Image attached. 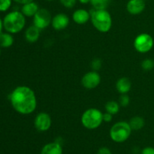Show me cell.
<instances>
[{
	"mask_svg": "<svg viewBox=\"0 0 154 154\" xmlns=\"http://www.w3.org/2000/svg\"><path fill=\"white\" fill-rule=\"evenodd\" d=\"M102 60L99 58L94 59L91 63L92 69H93V71H96V72L99 71V69L102 68Z\"/></svg>",
	"mask_w": 154,
	"mask_h": 154,
	"instance_id": "24",
	"label": "cell"
},
{
	"mask_svg": "<svg viewBox=\"0 0 154 154\" xmlns=\"http://www.w3.org/2000/svg\"><path fill=\"white\" fill-rule=\"evenodd\" d=\"M134 48L140 54H146L151 51L153 48L154 40L148 33L139 34L134 40Z\"/></svg>",
	"mask_w": 154,
	"mask_h": 154,
	"instance_id": "6",
	"label": "cell"
},
{
	"mask_svg": "<svg viewBox=\"0 0 154 154\" xmlns=\"http://www.w3.org/2000/svg\"><path fill=\"white\" fill-rule=\"evenodd\" d=\"M81 123L86 129L93 130L102 125L103 122V114L99 109L89 108L81 116Z\"/></svg>",
	"mask_w": 154,
	"mask_h": 154,
	"instance_id": "4",
	"label": "cell"
},
{
	"mask_svg": "<svg viewBox=\"0 0 154 154\" xmlns=\"http://www.w3.org/2000/svg\"><path fill=\"white\" fill-rule=\"evenodd\" d=\"M51 124H52L51 117L48 113L40 112L35 117L34 126L38 132H47L50 129Z\"/></svg>",
	"mask_w": 154,
	"mask_h": 154,
	"instance_id": "9",
	"label": "cell"
},
{
	"mask_svg": "<svg viewBox=\"0 0 154 154\" xmlns=\"http://www.w3.org/2000/svg\"><path fill=\"white\" fill-rule=\"evenodd\" d=\"M130 102V99L127 94H121L119 98V104L122 107H127Z\"/></svg>",
	"mask_w": 154,
	"mask_h": 154,
	"instance_id": "23",
	"label": "cell"
},
{
	"mask_svg": "<svg viewBox=\"0 0 154 154\" xmlns=\"http://www.w3.org/2000/svg\"><path fill=\"white\" fill-rule=\"evenodd\" d=\"M78 0H60V3L66 8H72L76 5Z\"/></svg>",
	"mask_w": 154,
	"mask_h": 154,
	"instance_id": "25",
	"label": "cell"
},
{
	"mask_svg": "<svg viewBox=\"0 0 154 154\" xmlns=\"http://www.w3.org/2000/svg\"><path fill=\"white\" fill-rule=\"evenodd\" d=\"M132 131L129 123L125 121L117 122L110 129V138L116 143H123L129 139Z\"/></svg>",
	"mask_w": 154,
	"mask_h": 154,
	"instance_id": "5",
	"label": "cell"
},
{
	"mask_svg": "<svg viewBox=\"0 0 154 154\" xmlns=\"http://www.w3.org/2000/svg\"><path fill=\"white\" fill-rule=\"evenodd\" d=\"M52 17L49 11L46 8H39L33 17V25L40 30H43L51 24Z\"/></svg>",
	"mask_w": 154,
	"mask_h": 154,
	"instance_id": "7",
	"label": "cell"
},
{
	"mask_svg": "<svg viewBox=\"0 0 154 154\" xmlns=\"http://www.w3.org/2000/svg\"><path fill=\"white\" fill-rule=\"evenodd\" d=\"M41 154H63L62 144L57 141L48 143L42 147Z\"/></svg>",
	"mask_w": 154,
	"mask_h": 154,
	"instance_id": "13",
	"label": "cell"
},
{
	"mask_svg": "<svg viewBox=\"0 0 154 154\" xmlns=\"http://www.w3.org/2000/svg\"><path fill=\"white\" fill-rule=\"evenodd\" d=\"M113 119V114H110L108 112H105V114H103V121L107 122V123H109Z\"/></svg>",
	"mask_w": 154,
	"mask_h": 154,
	"instance_id": "27",
	"label": "cell"
},
{
	"mask_svg": "<svg viewBox=\"0 0 154 154\" xmlns=\"http://www.w3.org/2000/svg\"><path fill=\"white\" fill-rule=\"evenodd\" d=\"M101 83V76L96 71L86 73L81 79V84L87 90H93Z\"/></svg>",
	"mask_w": 154,
	"mask_h": 154,
	"instance_id": "8",
	"label": "cell"
},
{
	"mask_svg": "<svg viewBox=\"0 0 154 154\" xmlns=\"http://www.w3.org/2000/svg\"><path fill=\"white\" fill-rule=\"evenodd\" d=\"M13 0H0V12H5L11 7Z\"/></svg>",
	"mask_w": 154,
	"mask_h": 154,
	"instance_id": "22",
	"label": "cell"
},
{
	"mask_svg": "<svg viewBox=\"0 0 154 154\" xmlns=\"http://www.w3.org/2000/svg\"><path fill=\"white\" fill-rule=\"evenodd\" d=\"M117 92L120 94H127L132 89V82L126 77L120 78L116 84Z\"/></svg>",
	"mask_w": 154,
	"mask_h": 154,
	"instance_id": "14",
	"label": "cell"
},
{
	"mask_svg": "<svg viewBox=\"0 0 154 154\" xmlns=\"http://www.w3.org/2000/svg\"><path fill=\"white\" fill-rule=\"evenodd\" d=\"M129 124L132 130L138 131L144 127V125H145V121L142 117L135 116V117L131 118V120L129 122Z\"/></svg>",
	"mask_w": 154,
	"mask_h": 154,
	"instance_id": "18",
	"label": "cell"
},
{
	"mask_svg": "<svg viewBox=\"0 0 154 154\" xmlns=\"http://www.w3.org/2000/svg\"><path fill=\"white\" fill-rule=\"evenodd\" d=\"M69 18L66 14L60 13L56 14L52 18L51 25L53 28L57 31H61L68 27L69 24Z\"/></svg>",
	"mask_w": 154,
	"mask_h": 154,
	"instance_id": "10",
	"label": "cell"
},
{
	"mask_svg": "<svg viewBox=\"0 0 154 154\" xmlns=\"http://www.w3.org/2000/svg\"><path fill=\"white\" fill-rule=\"evenodd\" d=\"M78 1L80 3H81V4L86 5V4H88V3H90L91 0H78Z\"/></svg>",
	"mask_w": 154,
	"mask_h": 154,
	"instance_id": "31",
	"label": "cell"
},
{
	"mask_svg": "<svg viewBox=\"0 0 154 154\" xmlns=\"http://www.w3.org/2000/svg\"><path fill=\"white\" fill-rule=\"evenodd\" d=\"M110 2L111 0H91L90 3L93 6V9L104 10V9H107V8L109 5Z\"/></svg>",
	"mask_w": 154,
	"mask_h": 154,
	"instance_id": "20",
	"label": "cell"
},
{
	"mask_svg": "<svg viewBox=\"0 0 154 154\" xmlns=\"http://www.w3.org/2000/svg\"><path fill=\"white\" fill-rule=\"evenodd\" d=\"M13 1H14L15 2L17 3V4L19 5H24V4H26V3H29V2H31L34 1V0H13Z\"/></svg>",
	"mask_w": 154,
	"mask_h": 154,
	"instance_id": "29",
	"label": "cell"
},
{
	"mask_svg": "<svg viewBox=\"0 0 154 154\" xmlns=\"http://www.w3.org/2000/svg\"><path fill=\"white\" fill-rule=\"evenodd\" d=\"M26 25V17L17 10L9 12L3 18V26L6 32L16 34L23 29Z\"/></svg>",
	"mask_w": 154,
	"mask_h": 154,
	"instance_id": "2",
	"label": "cell"
},
{
	"mask_svg": "<svg viewBox=\"0 0 154 154\" xmlns=\"http://www.w3.org/2000/svg\"><path fill=\"white\" fill-rule=\"evenodd\" d=\"M96 154H112L111 150L108 147H102L98 150L97 153Z\"/></svg>",
	"mask_w": 154,
	"mask_h": 154,
	"instance_id": "26",
	"label": "cell"
},
{
	"mask_svg": "<svg viewBox=\"0 0 154 154\" xmlns=\"http://www.w3.org/2000/svg\"><path fill=\"white\" fill-rule=\"evenodd\" d=\"M46 1H48V2H52V1H54V0H46Z\"/></svg>",
	"mask_w": 154,
	"mask_h": 154,
	"instance_id": "32",
	"label": "cell"
},
{
	"mask_svg": "<svg viewBox=\"0 0 154 154\" xmlns=\"http://www.w3.org/2000/svg\"><path fill=\"white\" fill-rule=\"evenodd\" d=\"M141 68L144 71H151L154 68V61L151 59H145L141 62Z\"/></svg>",
	"mask_w": 154,
	"mask_h": 154,
	"instance_id": "21",
	"label": "cell"
},
{
	"mask_svg": "<svg viewBox=\"0 0 154 154\" xmlns=\"http://www.w3.org/2000/svg\"><path fill=\"white\" fill-rule=\"evenodd\" d=\"M146 7L144 0H129L126 5V10L130 14H140Z\"/></svg>",
	"mask_w": 154,
	"mask_h": 154,
	"instance_id": "11",
	"label": "cell"
},
{
	"mask_svg": "<svg viewBox=\"0 0 154 154\" xmlns=\"http://www.w3.org/2000/svg\"><path fill=\"white\" fill-rule=\"evenodd\" d=\"M11 106L22 115L34 112L37 107V99L35 92L27 86H18L9 94Z\"/></svg>",
	"mask_w": 154,
	"mask_h": 154,
	"instance_id": "1",
	"label": "cell"
},
{
	"mask_svg": "<svg viewBox=\"0 0 154 154\" xmlns=\"http://www.w3.org/2000/svg\"><path fill=\"white\" fill-rule=\"evenodd\" d=\"M4 29V26H3V20L0 17V33L2 32V30Z\"/></svg>",
	"mask_w": 154,
	"mask_h": 154,
	"instance_id": "30",
	"label": "cell"
},
{
	"mask_svg": "<svg viewBox=\"0 0 154 154\" xmlns=\"http://www.w3.org/2000/svg\"><path fill=\"white\" fill-rule=\"evenodd\" d=\"M141 154H154V148L152 147H146L141 150Z\"/></svg>",
	"mask_w": 154,
	"mask_h": 154,
	"instance_id": "28",
	"label": "cell"
},
{
	"mask_svg": "<svg viewBox=\"0 0 154 154\" xmlns=\"http://www.w3.org/2000/svg\"><path fill=\"white\" fill-rule=\"evenodd\" d=\"M90 19V12L85 9L80 8L75 11L72 14V20L78 25H84L87 23Z\"/></svg>",
	"mask_w": 154,
	"mask_h": 154,
	"instance_id": "12",
	"label": "cell"
},
{
	"mask_svg": "<svg viewBox=\"0 0 154 154\" xmlns=\"http://www.w3.org/2000/svg\"><path fill=\"white\" fill-rule=\"evenodd\" d=\"M39 10V7L36 2L34 1L31 2L26 3V4L23 5L21 7L20 11L22 12L23 14L27 17H33Z\"/></svg>",
	"mask_w": 154,
	"mask_h": 154,
	"instance_id": "16",
	"label": "cell"
},
{
	"mask_svg": "<svg viewBox=\"0 0 154 154\" xmlns=\"http://www.w3.org/2000/svg\"><path fill=\"white\" fill-rule=\"evenodd\" d=\"M40 31L38 27L32 25L26 29L25 32V38L29 43H35L40 37Z\"/></svg>",
	"mask_w": 154,
	"mask_h": 154,
	"instance_id": "15",
	"label": "cell"
},
{
	"mask_svg": "<svg viewBox=\"0 0 154 154\" xmlns=\"http://www.w3.org/2000/svg\"><path fill=\"white\" fill-rule=\"evenodd\" d=\"M14 42V38L11 33L2 32L0 33V48H8L13 45Z\"/></svg>",
	"mask_w": 154,
	"mask_h": 154,
	"instance_id": "17",
	"label": "cell"
},
{
	"mask_svg": "<svg viewBox=\"0 0 154 154\" xmlns=\"http://www.w3.org/2000/svg\"><path fill=\"white\" fill-rule=\"evenodd\" d=\"M90 20L95 29L100 32H108L112 26V17L107 9H93L90 12Z\"/></svg>",
	"mask_w": 154,
	"mask_h": 154,
	"instance_id": "3",
	"label": "cell"
},
{
	"mask_svg": "<svg viewBox=\"0 0 154 154\" xmlns=\"http://www.w3.org/2000/svg\"><path fill=\"white\" fill-rule=\"evenodd\" d=\"M120 105L119 104V102L113 100L109 101L105 104V111H106V112L110 113L113 115H115V114H118V112L120 111Z\"/></svg>",
	"mask_w": 154,
	"mask_h": 154,
	"instance_id": "19",
	"label": "cell"
},
{
	"mask_svg": "<svg viewBox=\"0 0 154 154\" xmlns=\"http://www.w3.org/2000/svg\"><path fill=\"white\" fill-rule=\"evenodd\" d=\"M0 56H1V49H0Z\"/></svg>",
	"mask_w": 154,
	"mask_h": 154,
	"instance_id": "33",
	"label": "cell"
}]
</instances>
